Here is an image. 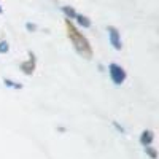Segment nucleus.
Returning <instances> with one entry per match:
<instances>
[{
	"instance_id": "1",
	"label": "nucleus",
	"mask_w": 159,
	"mask_h": 159,
	"mask_svg": "<svg viewBox=\"0 0 159 159\" xmlns=\"http://www.w3.org/2000/svg\"><path fill=\"white\" fill-rule=\"evenodd\" d=\"M65 30H67V37L70 40V43L73 45V49L76 51V54L81 56L83 59H91L92 46L89 43V40L75 27L70 19H65Z\"/></svg>"
},
{
	"instance_id": "2",
	"label": "nucleus",
	"mask_w": 159,
	"mask_h": 159,
	"mask_svg": "<svg viewBox=\"0 0 159 159\" xmlns=\"http://www.w3.org/2000/svg\"><path fill=\"white\" fill-rule=\"evenodd\" d=\"M108 72H110L111 81H113L115 84L119 86V84L124 83V80H126V72H124V69L121 67V65H118V64H110Z\"/></svg>"
},
{
	"instance_id": "3",
	"label": "nucleus",
	"mask_w": 159,
	"mask_h": 159,
	"mask_svg": "<svg viewBox=\"0 0 159 159\" xmlns=\"http://www.w3.org/2000/svg\"><path fill=\"white\" fill-rule=\"evenodd\" d=\"M107 32H108V40H110L111 46H113L115 49L119 51V49L123 48V43H121V34H119V30L115 27V25H108Z\"/></svg>"
},
{
	"instance_id": "4",
	"label": "nucleus",
	"mask_w": 159,
	"mask_h": 159,
	"mask_svg": "<svg viewBox=\"0 0 159 159\" xmlns=\"http://www.w3.org/2000/svg\"><path fill=\"white\" fill-rule=\"evenodd\" d=\"M35 65H37V57H35L34 52H29V59L21 64V70L25 75H32L34 70H35Z\"/></svg>"
},
{
	"instance_id": "5",
	"label": "nucleus",
	"mask_w": 159,
	"mask_h": 159,
	"mask_svg": "<svg viewBox=\"0 0 159 159\" xmlns=\"http://www.w3.org/2000/svg\"><path fill=\"white\" fill-rule=\"evenodd\" d=\"M154 140V134L153 130H143L142 135H140V143L143 145V147H150V145L153 143Z\"/></svg>"
},
{
	"instance_id": "6",
	"label": "nucleus",
	"mask_w": 159,
	"mask_h": 159,
	"mask_svg": "<svg viewBox=\"0 0 159 159\" xmlns=\"http://www.w3.org/2000/svg\"><path fill=\"white\" fill-rule=\"evenodd\" d=\"M75 19H76V22H78L80 25H81L83 29H89V27H91V24H92V22H91V19H89L88 16H84V15H76V16H75Z\"/></svg>"
},
{
	"instance_id": "7",
	"label": "nucleus",
	"mask_w": 159,
	"mask_h": 159,
	"mask_svg": "<svg viewBox=\"0 0 159 159\" xmlns=\"http://www.w3.org/2000/svg\"><path fill=\"white\" fill-rule=\"evenodd\" d=\"M61 10H62V13L65 15V18H67V19H75V16L78 15V13L75 11V8L73 7H69V5L61 7Z\"/></svg>"
},
{
	"instance_id": "8",
	"label": "nucleus",
	"mask_w": 159,
	"mask_h": 159,
	"mask_svg": "<svg viewBox=\"0 0 159 159\" xmlns=\"http://www.w3.org/2000/svg\"><path fill=\"white\" fill-rule=\"evenodd\" d=\"M3 83H5V86H8V88H15V89H21L22 88V84H18L16 81H13V80H3Z\"/></svg>"
},
{
	"instance_id": "9",
	"label": "nucleus",
	"mask_w": 159,
	"mask_h": 159,
	"mask_svg": "<svg viewBox=\"0 0 159 159\" xmlns=\"http://www.w3.org/2000/svg\"><path fill=\"white\" fill-rule=\"evenodd\" d=\"M145 151H147V154H148L151 159H156V157H157V153H156V150H153L151 147H145Z\"/></svg>"
},
{
	"instance_id": "10",
	"label": "nucleus",
	"mask_w": 159,
	"mask_h": 159,
	"mask_svg": "<svg viewBox=\"0 0 159 159\" xmlns=\"http://www.w3.org/2000/svg\"><path fill=\"white\" fill-rule=\"evenodd\" d=\"M8 49H10L8 42H0V54H5V52H8Z\"/></svg>"
},
{
	"instance_id": "11",
	"label": "nucleus",
	"mask_w": 159,
	"mask_h": 159,
	"mask_svg": "<svg viewBox=\"0 0 159 159\" xmlns=\"http://www.w3.org/2000/svg\"><path fill=\"white\" fill-rule=\"evenodd\" d=\"M25 29H27L29 32H35L37 30V25L32 24V22H27V24H25Z\"/></svg>"
},
{
	"instance_id": "12",
	"label": "nucleus",
	"mask_w": 159,
	"mask_h": 159,
	"mask_svg": "<svg viewBox=\"0 0 159 159\" xmlns=\"http://www.w3.org/2000/svg\"><path fill=\"white\" fill-rule=\"evenodd\" d=\"M2 13H3V8H2V5H0V15H2Z\"/></svg>"
}]
</instances>
